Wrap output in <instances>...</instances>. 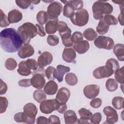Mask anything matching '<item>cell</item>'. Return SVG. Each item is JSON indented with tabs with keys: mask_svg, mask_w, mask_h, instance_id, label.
<instances>
[{
	"mask_svg": "<svg viewBox=\"0 0 124 124\" xmlns=\"http://www.w3.org/2000/svg\"><path fill=\"white\" fill-rule=\"evenodd\" d=\"M23 41L19 33L14 28H6L0 33V45L2 49L8 53H14L22 47Z\"/></svg>",
	"mask_w": 124,
	"mask_h": 124,
	"instance_id": "obj_1",
	"label": "cell"
},
{
	"mask_svg": "<svg viewBox=\"0 0 124 124\" xmlns=\"http://www.w3.org/2000/svg\"><path fill=\"white\" fill-rule=\"evenodd\" d=\"M119 68V63L114 59H109L106 62L105 66L96 68L93 72V76L95 78L101 79L110 77Z\"/></svg>",
	"mask_w": 124,
	"mask_h": 124,
	"instance_id": "obj_2",
	"label": "cell"
},
{
	"mask_svg": "<svg viewBox=\"0 0 124 124\" xmlns=\"http://www.w3.org/2000/svg\"><path fill=\"white\" fill-rule=\"evenodd\" d=\"M17 31L22 38L24 45L29 44L31 39L37 34L36 26L31 22L24 23L18 28Z\"/></svg>",
	"mask_w": 124,
	"mask_h": 124,
	"instance_id": "obj_3",
	"label": "cell"
},
{
	"mask_svg": "<svg viewBox=\"0 0 124 124\" xmlns=\"http://www.w3.org/2000/svg\"><path fill=\"white\" fill-rule=\"evenodd\" d=\"M113 6L105 1H96L93 5L92 11L95 19L100 20L104 15H109L113 11Z\"/></svg>",
	"mask_w": 124,
	"mask_h": 124,
	"instance_id": "obj_4",
	"label": "cell"
},
{
	"mask_svg": "<svg viewBox=\"0 0 124 124\" xmlns=\"http://www.w3.org/2000/svg\"><path fill=\"white\" fill-rule=\"evenodd\" d=\"M37 111V108L34 104L32 103L26 104L23 108V112H22L23 123L29 124H34Z\"/></svg>",
	"mask_w": 124,
	"mask_h": 124,
	"instance_id": "obj_5",
	"label": "cell"
},
{
	"mask_svg": "<svg viewBox=\"0 0 124 124\" xmlns=\"http://www.w3.org/2000/svg\"><path fill=\"white\" fill-rule=\"evenodd\" d=\"M70 18L74 25L82 27L87 24L89 21V16L88 11L85 9H82L75 12Z\"/></svg>",
	"mask_w": 124,
	"mask_h": 124,
	"instance_id": "obj_6",
	"label": "cell"
},
{
	"mask_svg": "<svg viewBox=\"0 0 124 124\" xmlns=\"http://www.w3.org/2000/svg\"><path fill=\"white\" fill-rule=\"evenodd\" d=\"M60 107V104L56 99L45 100L40 103V111L46 114L52 113L53 111L57 110Z\"/></svg>",
	"mask_w": 124,
	"mask_h": 124,
	"instance_id": "obj_7",
	"label": "cell"
},
{
	"mask_svg": "<svg viewBox=\"0 0 124 124\" xmlns=\"http://www.w3.org/2000/svg\"><path fill=\"white\" fill-rule=\"evenodd\" d=\"M94 44L97 48L110 50L114 46V42L110 37L100 35L96 38Z\"/></svg>",
	"mask_w": 124,
	"mask_h": 124,
	"instance_id": "obj_8",
	"label": "cell"
},
{
	"mask_svg": "<svg viewBox=\"0 0 124 124\" xmlns=\"http://www.w3.org/2000/svg\"><path fill=\"white\" fill-rule=\"evenodd\" d=\"M62 4L59 1H53L49 4L47 9V14L50 20L57 19L62 12Z\"/></svg>",
	"mask_w": 124,
	"mask_h": 124,
	"instance_id": "obj_9",
	"label": "cell"
},
{
	"mask_svg": "<svg viewBox=\"0 0 124 124\" xmlns=\"http://www.w3.org/2000/svg\"><path fill=\"white\" fill-rule=\"evenodd\" d=\"M103 112L106 116V122L105 123L113 124L118 120V115L116 110L110 106H107L103 109Z\"/></svg>",
	"mask_w": 124,
	"mask_h": 124,
	"instance_id": "obj_10",
	"label": "cell"
},
{
	"mask_svg": "<svg viewBox=\"0 0 124 124\" xmlns=\"http://www.w3.org/2000/svg\"><path fill=\"white\" fill-rule=\"evenodd\" d=\"M70 96V92L69 89L65 87H62L58 90L55 99L60 106L66 104Z\"/></svg>",
	"mask_w": 124,
	"mask_h": 124,
	"instance_id": "obj_11",
	"label": "cell"
},
{
	"mask_svg": "<svg viewBox=\"0 0 124 124\" xmlns=\"http://www.w3.org/2000/svg\"><path fill=\"white\" fill-rule=\"evenodd\" d=\"M100 88L95 84H91L86 86L83 89L84 95L88 99H93L99 93Z\"/></svg>",
	"mask_w": 124,
	"mask_h": 124,
	"instance_id": "obj_12",
	"label": "cell"
},
{
	"mask_svg": "<svg viewBox=\"0 0 124 124\" xmlns=\"http://www.w3.org/2000/svg\"><path fill=\"white\" fill-rule=\"evenodd\" d=\"M53 60V56L51 53L48 51H44L38 57L37 63L40 68H43L50 64Z\"/></svg>",
	"mask_w": 124,
	"mask_h": 124,
	"instance_id": "obj_13",
	"label": "cell"
},
{
	"mask_svg": "<svg viewBox=\"0 0 124 124\" xmlns=\"http://www.w3.org/2000/svg\"><path fill=\"white\" fill-rule=\"evenodd\" d=\"M62 58L66 62H75L76 58V53L75 49L70 47H65L62 52Z\"/></svg>",
	"mask_w": 124,
	"mask_h": 124,
	"instance_id": "obj_14",
	"label": "cell"
},
{
	"mask_svg": "<svg viewBox=\"0 0 124 124\" xmlns=\"http://www.w3.org/2000/svg\"><path fill=\"white\" fill-rule=\"evenodd\" d=\"M31 79V86L37 89H41L44 87L46 83V80L42 75L35 74L32 75Z\"/></svg>",
	"mask_w": 124,
	"mask_h": 124,
	"instance_id": "obj_15",
	"label": "cell"
},
{
	"mask_svg": "<svg viewBox=\"0 0 124 124\" xmlns=\"http://www.w3.org/2000/svg\"><path fill=\"white\" fill-rule=\"evenodd\" d=\"M34 53V49L32 46L30 44H27L22 46L18 51L17 54L20 58L25 59L32 56Z\"/></svg>",
	"mask_w": 124,
	"mask_h": 124,
	"instance_id": "obj_16",
	"label": "cell"
},
{
	"mask_svg": "<svg viewBox=\"0 0 124 124\" xmlns=\"http://www.w3.org/2000/svg\"><path fill=\"white\" fill-rule=\"evenodd\" d=\"M78 114L80 117L78 119V124H92L91 118L93 114L90 111L85 108H81L78 110Z\"/></svg>",
	"mask_w": 124,
	"mask_h": 124,
	"instance_id": "obj_17",
	"label": "cell"
},
{
	"mask_svg": "<svg viewBox=\"0 0 124 124\" xmlns=\"http://www.w3.org/2000/svg\"><path fill=\"white\" fill-rule=\"evenodd\" d=\"M75 50L78 54H84L86 53L90 48V44L87 41L82 40L74 43L73 46Z\"/></svg>",
	"mask_w": 124,
	"mask_h": 124,
	"instance_id": "obj_18",
	"label": "cell"
},
{
	"mask_svg": "<svg viewBox=\"0 0 124 124\" xmlns=\"http://www.w3.org/2000/svg\"><path fill=\"white\" fill-rule=\"evenodd\" d=\"M63 45L66 47L71 46L73 45L74 43L72 41L71 38V30L69 28L67 31L59 33Z\"/></svg>",
	"mask_w": 124,
	"mask_h": 124,
	"instance_id": "obj_19",
	"label": "cell"
},
{
	"mask_svg": "<svg viewBox=\"0 0 124 124\" xmlns=\"http://www.w3.org/2000/svg\"><path fill=\"white\" fill-rule=\"evenodd\" d=\"M22 13L17 9L11 10L8 14V20L10 23H16L21 20Z\"/></svg>",
	"mask_w": 124,
	"mask_h": 124,
	"instance_id": "obj_20",
	"label": "cell"
},
{
	"mask_svg": "<svg viewBox=\"0 0 124 124\" xmlns=\"http://www.w3.org/2000/svg\"><path fill=\"white\" fill-rule=\"evenodd\" d=\"M58 89V86L57 83L53 80H50L45 85L44 91L46 94L51 95L56 93Z\"/></svg>",
	"mask_w": 124,
	"mask_h": 124,
	"instance_id": "obj_21",
	"label": "cell"
},
{
	"mask_svg": "<svg viewBox=\"0 0 124 124\" xmlns=\"http://www.w3.org/2000/svg\"><path fill=\"white\" fill-rule=\"evenodd\" d=\"M64 119L66 124L78 123V119L75 112L72 110H68L64 113Z\"/></svg>",
	"mask_w": 124,
	"mask_h": 124,
	"instance_id": "obj_22",
	"label": "cell"
},
{
	"mask_svg": "<svg viewBox=\"0 0 124 124\" xmlns=\"http://www.w3.org/2000/svg\"><path fill=\"white\" fill-rule=\"evenodd\" d=\"M70 71V68L69 67L64 66L63 65H58L56 68V78L57 80L61 82L63 81V77L65 73Z\"/></svg>",
	"mask_w": 124,
	"mask_h": 124,
	"instance_id": "obj_23",
	"label": "cell"
},
{
	"mask_svg": "<svg viewBox=\"0 0 124 124\" xmlns=\"http://www.w3.org/2000/svg\"><path fill=\"white\" fill-rule=\"evenodd\" d=\"M58 21V19L49 20L45 26V30L48 34H52L57 31V23Z\"/></svg>",
	"mask_w": 124,
	"mask_h": 124,
	"instance_id": "obj_24",
	"label": "cell"
},
{
	"mask_svg": "<svg viewBox=\"0 0 124 124\" xmlns=\"http://www.w3.org/2000/svg\"><path fill=\"white\" fill-rule=\"evenodd\" d=\"M113 52L118 60L124 61V45L122 44H117L113 47Z\"/></svg>",
	"mask_w": 124,
	"mask_h": 124,
	"instance_id": "obj_25",
	"label": "cell"
},
{
	"mask_svg": "<svg viewBox=\"0 0 124 124\" xmlns=\"http://www.w3.org/2000/svg\"><path fill=\"white\" fill-rule=\"evenodd\" d=\"M109 25L104 20L103 18L99 20L97 26L96 27V31L100 35L107 33L108 31Z\"/></svg>",
	"mask_w": 124,
	"mask_h": 124,
	"instance_id": "obj_26",
	"label": "cell"
},
{
	"mask_svg": "<svg viewBox=\"0 0 124 124\" xmlns=\"http://www.w3.org/2000/svg\"><path fill=\"white\" fill-rule=\"evenodd\" d=\"M17 71L19 75L23 76H29L32 73L31 70L27 65L26 61H23L19 62Z\"/></svg>",
	"mask_w": 124,
	"mask_h": 124,
	"instance_id": "obj_27",
	"label": "cell"
},
{
	"mask_svg": "<svg viewBox=\"0 0 124 124\" xmlns=\"http://www.w3.org/2000/svg\"><path fill=\"white\" fill-rule=\"evenodd\" d=\"M83 35L87 40L92 41L96 39L97 36V33L93 29L90 28L84 31Z\"/></svg>",
	"mask_w": 124,
	"mask_h": 124,
	"instance_id": "obj_28",
	"label": "cell"
},
{
	"mask_svg": "<svg viewBox=\"0 0 124 124\" xmlns=\"http://www.w3.org/2000/svg\"><path fill=\"white\" fill-rule=\"evenodd\" d=\"M33 97L34 99L36 102L40 103L45 100L46 98V93L44 92V91L39 89L34 91Z\"/></svg>",
	"mask_w": 124,
	"mask_h": 124,
	"instance_id": "obj_29",
	"label": "cell"
},
{
	"mask_svg": "<svg viewBox=\"0 0 124 124\" xmlns=\"http://www.w3.org/2000/svg\"><path fill=\"white\" fill-rule=\"evenodd\" d=\"M48 16L47 12L45 11L41 10L39 11L36 15L37 21L38 23L42 26L46 23L48 20Z\"/></svg>",
	"mask_w": 124,
	"mask_h": 124,
	"instance_id": "obj_30",
	"label": "cell"
},
{
	"mask_svg": "<svg viewBox=\"0 0 124 124\" xmlns=\"http://www.w3.org/2000/svg\"><path fill=\"white\" fill-rule=\"evenodd\" d=\"M65 80L66 83L70 86H75L78 82L77 76L73 73L67 74L65 77Z\"/></svg>",
	"mask_w": 124,
	"mask_h": 124,
	"instance_id": "obj_31",
	"label": "cell"
},
{
	"mask_svg": "<svg viewBox=\"0 0 124 124\" xmlns=\"http://www.w3.org/2000/svg\"><path fill=\"white\" fill-rule=\"evenodd\" d=\"M70 2L65 4L64 6L63 10V16L67 18H70L75 13V11L73 5Z\"/></svg>",
	"mask_w": 124,
	"mask_h": 124,
	"instance_id": "obj_32",
	"label": "cell"
},
{
	"mask_svg": "<svg viewBox=\"0 0 124 124\" xmlns=\"http://www.w3.org/2000/svg\"><path fill=\"white\" fill-rule=\"evenodd\" d=\"M106 87L109 92H114L118 87V83L113 78H108L106 82Z\"/></svg>",
	"mask_w": 124,
	"mask_h": 124,
	"instance_id": "obj_33",
	"label": "cell"
},
{
	"mask_svg": "<svg viewBox=\"0 0 124 124\" xmlns=\"http://www.w3.org/2000/svg\"><path fill=\"white\" fill-rule=\"evenodd\" d=\"M124 98L121 96H115L112 100V105L116 109H123Z\"/></svg>",
	"mask_w": 124,
	"mask_h": 124,
	"instance_id": "obj_34",
	"label": "cell"
},
{
	"mask_svg": "<svg viewBox=\"0 0 124 124\" xmlns=\"http://www.w3.org/2000/svg\"><path fill=\"white\" fill-rule=\"evenodd\" d=\"M114 73V77L116 81L122 85H123L124 82V66H122L121 68H118Z\"/></svg>",
	"mask_w": 124,
	"mask_h": 124,
	"instance_id": "obj_35",
	"label": "cell"
},
{
	"mask_svg": "<svg viewBox=\"0 0 124 124\" xmlns=\"http://www.w3.org/2000/svg\"><path fill=\"white\" fill-rule=\"evenodd\" d=\"M56 69L52 66H48L45 70L46 78L49 80H54L56 78Z\"/></svg>",
	"mask_w": 124,
	"mask_h": 124,
	"instance_id": "obj_36",
	"label": "cell"
},
{
	"mask_svg": "<svg viewBox=\"0 0 124 124\" xmlns=\"http://www.w3.org/2000/svg\"><path fill=\"white\" fill-rule=\"evenodd\" d=\"M17 66V62L16 61L12 58H9L7 59L5 62V67L8 70H14Z\"/></svg>",
	"mask_w": 124,
	"mask_h": 124,
	"instance_id": "obj_37",
	"label": "cell"
},
{
	"mask_svg": "<svg viewBox=\"0 0 124 124\" xmlns=\"http://www.w3.org/2000/svg\"><path fill=\"white\" fill-rule=\"evenodd\" d=\"M102 18L109 26L116 25L118 24L117 19L113 15H106L104 16Z\"/></svg>",
	"mask_w": 124,
	"mask_h": 124,
	"instance_id": "obj_38",
	"label": "cell"
},
{
	"mask_svg": "<svg viewBox=\"0 0 124 124\" xmlns=\"http://www.w3.org/2000/svg\"><path fill=\"white\" fill-rule=\"evenodd\" d=\"M0 26L1 28L6 27L9 26L10 23L8 20L7 16L4 13L1 9L0 10Z\"/></svg>",
	"mask_w": 124,
	"mask_h": 124,
	"instance_id": "obj_39",
	"label": "cell"
},
{
	"mask_svg": "<svg viewBox=\"0 0 124 124\" xmlns=\"http://www.w3.org/2000/svg\"><path fill=\"white\" fill-rule=\"evenodd\" d=\"M47 42L50 46H55L59 43V38L55 35H49L47 38Z\"/></svg>",
	"mask_w": 124,
	"mask_h": 124,
	"instance_id": "obj_40",
	"label": "cell"
},
{
	"mask_svg": "<svg viewBox=\"0 0 124 124\" xmlns=\"http://www.w3.org/2000/svg\"><path fill=\"white\" fill-rule=\"evenodd\" d=\"M8 101L5 97H0V113H4L8 107Z\"/></svg>",
	"mask_w": 124,
	"mask_h": 124,
	"instance_id": "obj_41",
	"label": "cell"
},
{
	"mask_svg": "<svg viewBox=\"0 0 124 124\" xmlns=\"http://www.w3.org/2000/svg\"><path fill=\"white\" fill-rule=\"evenodd\" d=\"M16 5L21 9H27L32 3L31 0H18L15 1Z\"/></svg>",
	"mask_w": 124,
	"mask_h": 124,
	"instance_id": "obj_42",
	"label": "cell"
},
{
	"mask_svg": "<svg viewBox=\"0 0 124 124\" xmlns=\"http://www.w3.org/2000/svg\"><path fill=\"white\" fill-rule=\"evenodd\" d=\"M57 31H59V33H62L67 31L69 28H68L67 24L62 21H58L57 23Z\"/></svg>",
	"mask_w": 124,
	"mask_h": 124,
	"instance_id": "obj_43",
	"label": "cell"
},
{
	"mask_svg": "<svg viewBox=\"0 0 124 124\" xmlns=\"http://www.w3.org/2000/svg\"><path fill=\"white\" fill-rule=\"evenodd\" d=\"M27 65L29 67L31 70L33 71L36 70L38 68V63L33 59H28L26 61Z\"/></svg>",
	"mask_w": 124,
	"mask_h": 124,
	"instance_id": "obj_44",
	"label": "cell"
},
{
	"mask_svg": "<svg viewBox=\"0 0 124 124\" xmlns=\"http://www.w3.org/2000/svg\"><path fill=\"white\" fill-rule=\"evenodd\" d=\"M71 4L73 5L75 10L79 11L82 9L83 7V2L81 0H71Z\"/></svg>",
	"mask_w": 124,
	"mask_h": 124,
	"instance_id": "obj_45",
	"label": "cell"
},
{
	"mask_svg": "<svg viewBox=\"0 0 124 124\" xmlns=\"http://www.w3.org/2000/svg\"><path fill=\"white\" fill-rule=\"evenodd\" d=\"M72 41L73 43H76L78 42L82 41L83 40V35L81 32L79 31H75L74 32L71 36Z\"/></svg>",
	"mask_w": 124,
	"mask_h": 124,
	"instance_id": "obj_46",
	"label": "cell"
},
{
	"mask_svg": "<svg viewBox=\"0 0 124 124\" xmlns=\"http://www.w3.org/2000/svg\"><path fill=\"white\" fill-rule=\"evenodd\" d=\"M102 119V115L99 112L94 113L91 118V123L94 124H98Z\"/></svg>",
	"mask_w": 124,
	"mask_h": 124,
	"instance_id": "obj_47",
	"label": "cell"
},
{
	"mask_svg": "<svg viewBox=\"0 0 124 124\" xmlns=\"http://www.w3.org/2000/svg\"><path fill=\"white\" fill-rule=\"evenodd\" d=\"M102 105V100L99 98H94L90 102V105L93 108H99Z\"/></svg>",
	"mask_w": 124,
	"mask_h": 124,
	"instance_id": "obj_48",
	"label": "cell"
},
{
	"mask_svg": "<svg viewBox=\"0 0 124 124\" xmlns=\"http://www.w3.org/2000/svg\"><path fill=\"white\" fill-rule=\"evenodd\" d=\"M18 84L19 86L22 87H30L31 85V79H23L20 80L18 82Z\"/></svg>",
	"mask_w": 124,
	"mask_h": 124,
	"instance_id": "obj_49",
	"label": "cell"
},
{
	"mask_svg": "<svg viewBox=\"0 0 124 124\" xmlns=\"http://www.w3.org/2000/svg\"><path fill=\"white\" fill-rule=\"evenodd\" d=\"M48 124H61L59 117L56 115H52L48 118Z\"/></svg>",
	"mask_w": 124,
	"mask_h": 124,
	"instance_id": "obj_50",
	"label": "cell"
},
{
	"mask_svg": "<svg viewBox=\"0 0 124 124\" xmlns=\"http://www.w3.org/2000/svg\"><path fill=\"white\" fill-rule=\"evenodd\" d=\"M35 26L37 28V34L41 37L45 36L46 35V32L45 31V29L43 26H42L41 25H39L38 24H36Z\"/></svg>",
	"mask_w": 124,
	"mask_h": 124,
	"instance_id": "obj_51",
	"label": "cell"
},
{
	"mask_svg": "<svg viewBox=\"0 0 124 124\" xmlns=\"http://www.w3.org/2000/svg\"><path fill=\"white\" fill-rule=\"evenodd\" d=\"M7 90V84L0 79V94L2 95L5 94Z\"/></svg>",
	"mask_w": 124,
	"mask_h": 124,
	"instance_id": "obj_52",
	"label": "cell"
},
{
	"mask_svg": "<svg viewBox=\"0 0 124 124\" xmlns=\"http://www.w3.org/2000/svg\"><path fill=\"white\" fill-rule=\"evenodd\" d=\"M37 124H48V119L44 116H39L36 119Z\"/></svg>",
	"mask_w": 124,
	"mask_h": 124,
	"instance_id": "obj_53",
	"label": "cell"
},
{
	"mask_svg": "<svg viewBox=\"0 0 124 124\" xmlns=\"http://www.w3.org/2000/svg\"><path fill=\"white\" fill-rule=\"evenodd\" d=\"M14 120L17 123H23L22 112H18L14 115Z\"/></svg>",
	"mask_w": 124,
	"mask_h": 124,
	"instance_id": "obj_54",
	"label": "cell"
},
{
	"mask_svg": "<svg viewBox=\"0 0 124 124\" xmlns=\"http://www.w3.org/2000/svg\"><path fill=\"white\" fill-rule=\"evenodd\" d=\"M45 69L42 68H37L36 70H34L33 71L32 73H31V74L32 75H33L34 74H41L44 77L45 76Z\"/></svg>",
	"mask_w": 124,
	"mask_h": 124,
	"instance_id": "obj_55",
	"label": "cell"
},
{
	"mask_svg": "<svg viewBox=\"0 0 124 124\" xmlns=\"http://www.w3.org/2000/svg\"><path fill=\"white\" fill-rule=\"evenodd\" d=\"M66 109H67V105L66 104H65V105L60 106L59 108L58 109L57 111H58V112H59L60 113L62 114L64 113L66 111Z\"/></svg>",
	"mask_w": 124,
	"mask_h": 124,
	"instance_id": "obj_56",
	"label": "cell"
},
{
	"mask_svg": "<svg viewBox=\"0 0 124 124\" xmlns=\"http://www.w3.org/2000/svg\"><path fill=\"white\" fill-rule=\"evenodd\" d=\"M121 13L118 16V20L120 22V24L123 26L124 25V22H123V11H121Z\"/></svg>",
	"mask_w": 124,
	"mask_h": 124,
	"instance_id": "obj_57",
	"label": "cell"
},
{
	"mask_svg": "<svg viewBox=\"0 0 124 124\" xmlns=\"http://www.w3.org/2000/svg\"><path fill=\"white\" fill-rule=\"evenodd\" d=\"M40 2V0H33L32 1V3L34 4H37Z\"/></svg>",
	"mask_w": 124,
	"mask_h": 124,
	"instance_id": "obj_58",
	"label": "cell"
}]
</instances>
